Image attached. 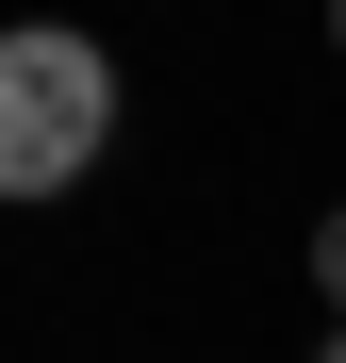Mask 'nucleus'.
Segmentation results:
<instances>
[{
    "instance_id": "obj_1",
    "label": "nucleus",
    "mask_w": 346,
    "mask_h": 363,
    "mask_svg": "<svg viewBox=\"0 0 346 363\" xmlns=\"http://www.w3.org/2000/svg\"><path fill=\"white\" fill-rule=\"evenodd\" d=\"M115 149V50L99 33H0V199H67Z\"/></svg>"
},
{
    "instance_id": "obj_2",
    "label": "nucleus",
    "mask_w": 346,
    "mask_h": 363,
    "mask_svg": "<svg viewBox=\"0 0 346 363\" xmlns=\"http://www.w3.org/2000/svg\"><path fill=\"white\" fill-rule=\"evenodd\" d=\"M313 297L346 314V215H313Z\"/></svg>"
},
{
    "instance_id": "obj_3",
    "label": "nucleus",
    "mask_w": 346,
    "mask_h": 363,
    "mask_svg": "<svg viewBox=\"0 0 346 363\" xmlns=\"http://www.w3.org/2000/svg\"><path fill=\"white\" fill-rule=\"evenodd\" d=\"M313 363H346V330H330V347H313Z\"/></svg>"
},
{
    "instance_id": "obj_4",
    "label": "nucleus",
    "mask_w": 346,
    "mask_h": 363,
    "mask_svg": "<svg viewBox=\"0 0 346 363\" xmlns=\"http://www.w3.org/2000/svg\"><path fill=\"white\" fill-rule=\"evenodd\" d=\"M330 50H346V17H330Z\"/></svg>"
}]
</instances>
